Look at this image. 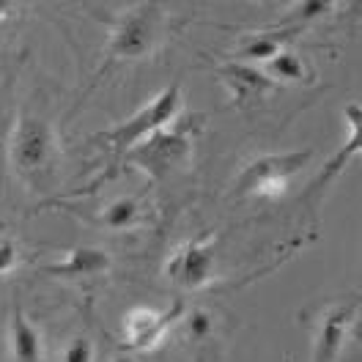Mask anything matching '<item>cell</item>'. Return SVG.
<instances>
[{
	"label": "cell",
	"instance_id": "12",
	"mask_svg": "<svg viewBox=\"0 0 362 362\" xmlns=\"http://www.w3.org/2000/svg\"><path fill=\"white\" fill-rule=\"evenodd\" d=\"M294 36H299V28H269V30H258L252 36H245L236 52H233V61L236 64H250V66H267L277 52H283L288 42H294Z\"/></svg>",
	"mask_w": 362,
	"mask_h": 362
},
{
	"label": "cell",
	"instance_id": "18",
	"mask_svg": "<svg viewBox=\"0 0 362 362\" xmlns=\"http://www.w3.org/2000/svg\"><path fill=\"white\" fill-rule=\"evenodd\" d=\"M96 360V351H93V343L88 338H71L61 351V362H93Z\"/></svg>",
	"mask_w": 362,
	"mask_h": 362
},
{
	"label": "cell",
	"instance_id": "9",
	"mask_svg": "<svg viewBox=\"0 0 362 362\" xmlns=\"http://www.w3.org/2000/svg\"><path fill=\"white\" fill-rule=\"evenodd\" d=\"M184 305L176 302L170 310H154V308H132L124 316V340L135 351H151L157 349L170 327L179 324Z\"/></svg>",
	"mask_w": 362,
	"mask_h": 362
},
{
	"label": "cell",
	"instance_id": "3",
	"mask_svg": "<svg viewBox=\"0 0 362 362\" xmlns=\"http://www.w3.org/2000/svg\"><path fill=\"white\" fill-rule=\"evenodd\" d=\"M11 165L23 179L39 184L42 176H49L58 157V140L52 127L39 115H23L11 132Z\"/></svg>",
	"mask_w": 362,
	"mask_h": 362
},
{
	"label": "cell",
	"instance_id": "16",
	"mask_svg": "<svg viewBox=\"0 0 362 362\" xmlns=\"http://www.w3.org/2000/svg\"><path fill=\"white\" fill-rule=\"evenodd\" d=\"M335 8V3H321V0H299V3H291V8L283 14L280 25L283 28H305L308 23H316L321 17H327L329 11Z\"/></svg>",
	"mask_w": 362,
	"mask_h": 362
},
{
	"label": "cell",
	"instance_id": "8",
	"mask_svg": "<svg viewBox=\"0 0 362 362\" xmlns=\"http://www.w3.org/2000/svg\"><path fill=\"white\" fill-rule=\"evenodd\" d=\"M343 124H346V143L340 146V151L335 157H329V162L321 168V173L316 176V181L308 184L305 189V204L310 206L313 211L318 209V201L324 198V192L338 181V176L346 170V165L360 154V127H362V107L357 102L346 105L343 110Z\"/></svg>",
	"mask_w": 362,
	"mask_h": 362
},
{
	"label": "cell",
	"instance_id": "15",
	"mask_svg": "<svg viewBox=\"0 0 362 362\" xmlns=\"http://www.w3.org/2000/svg\"><path fill=\"white\" fill-rule=\"evenodd\" d=\"M140 220H143V206L137 198L127 195V198H115L113 204L105 206L99 226L107 228V230H127V228L137 226Z\"/></svg>",
	"mask_w": 362,
	"mask_h": 362
},
{
	"label": "cell",
	"instance_id": "22",
	"mask_svg": "<svg viewBox=\"0 0 362 362\" xmlns=\"http://www.w3.org/2000/svg\"><path fill=\"white\" fill-rule=\"evenodd\" d=\"M286 362H291V360H286Z\"/></svg>",
	"mask_w": 362,
	"mask_h": 362
},
{
	"label": "cell",
	"instance_id": "17",
	"mask_svg": "<svg viewBox=\"0 0 362 362\" xmlns=\"http://www.w3.org/2000/svg\"><path fill=\"white\" fill-rule=\"evenodd\" d=\"M179 327L184 329L187 340L192 343H206V340L214 335V316L204 310V308H195L189 313H181Z\"/></svg>",
	"mask_w": 362,
	"mask_h": 362
},
{
	"label": "cell",
	"instance_id": "13",
	"mask_svg": "<svg viewBox=\"0 0 362 362\" xmlns=\"http://www.w3.org/2000/svg\"><path fill=\"white\" fill-rule=\"evenodd\" d=\"M8 340H11V360L14 362H45L42 332L30 318L25 316L23 308H14V313H11Z\"/></svg>",
	"mask_w": 362,
	"mask_h": 362
},
{
	"label": "cell",
	"instance_id": "7",
	"mask_svg": "<svg viewBox=\"0 0 362 362\" xmlns=\"http://www.w3.org/2000/svg\"><path fill=\"white\" fill-rule=\"evenodd\" d=\"M360 310L357 296L332 302L324 308L316 324V340H313V362H338V357L346 349L349 332L354 327V318Z\"/></svg>",
	"mask_w": 362,
	"mask_h": 362
},
{
	"label": "cell",
	"instance_id": "1",
	"mask_svg": "<svg viewBox=\"0 0 362 362\" xmlns=\"http://www.w3.org/2000/svg\"><path fill=\"white\" fill-rule=\"evenodd\" d=\"M181 110H184L181 86L179 83H170L168 88L159 90L157 96H151L137 113H132L127 121L115 124L110 129L99 132L93 140L105 143L107 151H113V154H129L143 140H148V137L162 132V129H170L176 124Z\"/></svg>",
	"mask_w": 362,
	"mask_h": 362
},
{
	"label": "cell",
	"instance_id": "4",
	"mask_svg": "<svg viewBox=\"0 0 362 362\" xmlns=\"http://www.w3.org/2000/svg\"><path fill=\"white\" fill-rule=\"evenodd\" d=\"M159 33H162V8L157 3H140L115 23L107 58L110 61L146 58L157 47Z\"/></svg>",
	"mask_w": 362,
	"mask_h": 362
},
{
	"label": "cell",
	"instance_id": "2",
	"mask_svg": "<svg viewBox=\"0 0 362 362\" xmlns=\"http://www.w3.org/2000/svg\"><path fill=\"white\" fill-rule=\"evenodd\" d=\"M313 157L310 148L302 151H280V154H264L242 168L239 179L233 184L236 198H277L286 192L288 181L299 176Z\"/></svg>",
	"mask_w": 362,
	"mask_h": 362
},
{
	"label": "cell",
	"instance_id": "19",
	"mask_svg": "<svg viewBox=\"0 0 362 362\" xmlns=\"http://www.w3.org/2000/svg\"><path fill=\"white\" fill-rule=\"evenodd\" d=\"M17 261H20L17 245L8 242V239H0V274H8V272L17 267Z\"/></svg>",
	"mask_w": 362,
	"mask_h": 362
},
{
	"label": "cell",
	"instance_id": "10",
	"mask_svg": "<svg viewBox=\"0 0 362 362\" xmlns=\"http://www.w3.org/2000/svg\"><path fill=\"white\" fill-rule=\"evenodd\" d=\"M110 269V255L99 247H74L61 261L42 264L39 274L58 277V280H90Z\"/></svg>",
	"mask_w": 362,
	"mask_h": 362
},
{
	"label": "cell",
	"instance_id": "11",
	"mask_svg": "<svg viewBox=\"0 0 362 362\" xmlns=\"http://www.w3.org/2000/svg\"><path fill=\"white\" fill-rule=\"evenodd\" d=\"M220 80H223V86L230 90V96H233L236 105L258 102V99H264V96L277 86L261 66L236 64V61H230V64H226V66L220 69Z\"/></svg>",
	"mask_w": 362,
	"mask_h": 362
},
{
	"label": "cell",
	"instance_id": "5",
	"mask_svg": "<svg viewBox=\"0 0 362 362\" xmlns=\"http://www.w3.org/2000/svg\"><path fill=\"white\" fill-rule=\"evenodd\" d=\"M165 277L181 291H201L214 280V239L198 236L181 245L165 264Z\"/></svg>",
	"mask_w": 362,
	"mask_h": 362
},
{
	"label": "cell",
	"instance_id": "6",
	"mask_svg": "<svg viewBox=\"0 0 362 362\" xmlns=\"http://www.w3.org/2000/svg\"><path fill=\"white\" fill-rule=\"evenodd\" d=\"M189 148H192V140L187 132L162 129L148 140H143L140 146H135L127 157H129V162H135L137 168H143L151 179L159 181L189 157Z\"/></svg>",
	"mask_w": 362,
	"mask_h": 362
},
{
	"label": "cell",
	"instance_id": "20",
	"mask_svg": "<svg viewBox=\"0 0 362 362\" xmlns=\"http://www.w3.org/2000/svg\"><path fill=\"white\" fill-rule=\"evenodd\" d=\"M14 11H17V6H11V3H0V20H8Z\"/></svg>",
	"mask_w": 362,
	"mask_h": 362
},
{
	"label": "cell",
	"instance_id": "21",
	"mask_svg": "<svg viewBox=\"0 0 362 362\" xmlns=\"http://www.w3.org/2000/svg\"><path fill=\"white\" fill-rule=\"evenodd\" d=\"M118 362H129V360H118Z\"/></svg>",
	"mask_w": 362,
	"mask_h": 362
},
{
	"label": "cell",
	"instance_id": "14",
	"mask_svg": "<svg viewBox=\"0 0 362 362\" xmlns=\"http://www.w3.org/2000/svg\"><path fill=\"white\" fill-rule=\"evenodd\" d=\"M274 83H288V86H310L316 80V71L308 66V61L302 55H296L291 49H283L264 66Z\"/></svg>",
	"mask_w": 362,
	"mask_h": 362
}]
</instances>
